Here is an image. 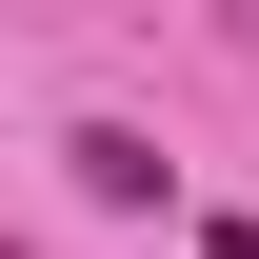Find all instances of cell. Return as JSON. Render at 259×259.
<instances>
[{
	"label": "cell",
	"instance_id": "obj_1",
	"mask_svg": "<svg viewBox=\"0 0 259 259\" xmlns=\"http://www.w3.org/2000/svg\"><path fill=\"white\" fill-rule=\"evenodd\" d=\"M60 160H80V199H100V220H160V199H180V160H160L140 120H80Z\"/></svg>",
	"mask_w": 259,
	"mask_h": 259
},
{
	"label": "cell",
	"instance_id": "obj_2",
	"mask_svg": "<svg viewBox=\"0 0 259 259\" xmlns=\"http://www.w3.org/2000/svg\"><path fill=\"white\" fill-rule=\"evenodd\" d=\"M0 259H20V239H0Z\"/></svg>",
	"mask_w": 259,
	"mask_h": 259
}]
</instances>
